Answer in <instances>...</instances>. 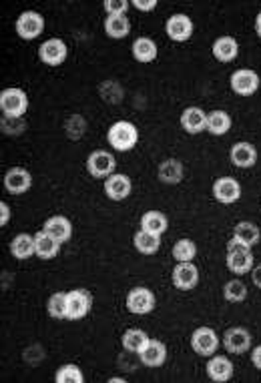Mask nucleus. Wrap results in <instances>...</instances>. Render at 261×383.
Instances as JSON below:
<instances>
[{
    "label": "nucleus",
    "mask_w": 261,
    "mask_h": 383,
    "mask_svg": "<svg viewBox=\"0 0 261 383\" xmlns=\"http://www.w3.org/2000/svg\"><path fill=\"white\" fill-rule=\"evenodd\" d=\"M117 169L115 155L109 150H93L87 159V170L95 179H107Z\"/></svg>",
    "instance_id": "5"
},
{
    "label": "nucleus",
    "mask_w": 261,
    "mask_h": 383,
    "mask_svg": "<svg viewBox=\"0 0 261 383\" xmlns=\"http://www.w3.org/2000/svg\"><path fill=\"white\" fill-rule=\"evenodd\" d=\"M55 382L57 383H85V373L79 365L75 363H66L61 365L55 373Z\"/></svg>",
    "instance_id": "32"
},
{
    "label": "nucleus",
    "mask_w": 261,
    "mask_h": 383,
    "mask_svg": "<svg viewBox=\"0 0 261 383\" xmlns=\"http://www.w3.org/2000/svg\"><path fill=\"white\" fill-rule=\"evenodd\" d=\"M229 159L235 167L249 169L258 163V149L251 143H235L229 150Z\"/></svg>",
    "instance_id": "19"
},
{
    "label": "nucleus",
    "mask_w": 261,
    "mask_h": 383,
    "mask_svg": "<svg viewBox=\"0 0 261 383\" xmlns=\"http://www.w3.org/2000/svg\"><path fill=\"white\" fill-rule=\"evenodd\" d=\"M251 279H253L255 287H260L261 289V265H258V267H253V269H251Z\"/></svg>",
    "instance_id": "42"
},
{
    "label": "nucleus",
    "mask_w": 261,
    "mask_h": 383,
    "mask_svg": "<svg viewBox=\"0 0 261 383\" xmlns=\"http://www.w3.org/2000/svg\"><path fill=\"white\" fill-rule=\"evenodd\" d=\"M133 57H135V61H139V63L143 64L153 63L157 59V44H155V41L147 39V37L137 39L133 43Z\"/></svg>",
    "instance_id": "27"
},
{
    "label": "nucleus",
    "mask_w": 261,
    "mask_h": 383,
    "mask_svg": "<svg viewBox=\"0 0 261 383\" xmlns=\"http://www.w3.org/2000/svg\"><path fill=\"white\" fill-rule=\"evenodd\" d=\"M68 57V46L61 39H48L39 46V59L48 66H61Z\"/></svg>",
    "instance_id": "10"
},
{
    "label": "nucleus",
    "mask_w": 261,
    "mask_h": 383,
    "mask_svg": "<svg viewBox=\"0 0 261 383\" xmlns=\"http://www.w3.org/2000/svg\"><path fill=\"white\" fill-rule=\"evenodd\" d=\"M109 382L110 383H125V382H127V380H125V377H110Z\"/></svg>",
    "instance_id": "44"
},
{
    "label": "nucleus",
    "mask_w": 261,
    "mask_h": 383,
    "mask_svg": "<svg viewBox=\"0 0 261 383\" xmlns=\"http://www.w3.org/2000/svg\"><path fill=\"white\" fill-rule=\"evenodd\" d=\"M127 309L135 315H147L155 309V293L147 287H135L127 295Z\"/></svg>",
    "instance_id": "9"
},
{
    "label": "nucleus",
    "mask_w": 261,
    "mask_h": 383,
    "mask_svg": "<svg viewBox=\"0 0 261 383\" xmlns=\"http://www.w3.org/2000/svg\"><path fill=\"white\" fill-rule=\"evenodd\" d=\"M8 221H10V207L4 201H0V225L4 227Z\"/></svg>",
    "instance_id": "40"
},
{
    "label": "nucleus",
    "mask_w": 261,
    "mask_h": 383,
    "mask_svg": "<svg viewBox=\"0 0 261 383\" xmlns=\"http://www.w3.org/2000/svg\"><path fill=\"white\" fill-rule=\"evenodd\" d=\"M147 340H149V335H147L143 329L133 327V329H127V331L123 333V347H125L129 353H139L141 347L147 343Z\"/></svg>",
    "instance_id": "33"
},
{
    "label": "nucleus",
    "mask_w": 261,
    "mask_h": 383,
    "mask_svg": "<svg viewBox=\"0 0 261 383\" xmlns=\"http://www.w3.org/2000/svg\"><path fill=\"white\" fill-rule=\"evenodd\" d=\"M159 181L165 185H177L183 181V165L177 159H167L159 165Z\"/></svg>",
    "instance_id": "25"
},
{
    "label": "nucleus",
    "mask_w": 261,
    "mask_h": 383,
    "mask_svg": "<svg viewBox=\"0 0 261 383\" xmlns=\"http://www.w3.org/2000/svg\"><path fill=\"white\" fill-rule=\"evenodd\" d=\"M231 128V117L225 110H213L207 115V130L215 137L225 135Z\"/></svg>",
    "instance_id": "30"
},
{
    "label": "nucleus",
    "mask_w": 261,
    "mask_h": 383,
    "mask_svg": "<svg viewBox=\"0 0 261 383\" xmlns=\"http://www.w3.org/2000/svg\"><path fill=\"white\" fill-rule=\"evenodd\" d=\"M107 141L115 150H121V153H127L130 150L137 141H139V130L137 127L129 123V121H117L107 132Z\"/></svg>",
    "instance_id": "2"
},
{
    "label": "nucleus",
    "mask_w": 261,
    "mask_h": 383,
    "mask_svg": "<svg viewBox=\"0 0 261 383\" xmlns=\"http://www.w3.org/2000/svg\"><path fill=\"white\" fill-rule=\"evenodd\" d=\"M133 6L137 10H143V12H149L157 8V0H149V2H143V0H133Z\"/></svg>",
    "instance_id": "39"
},
{
    "label": "nucleus",
    "mask_w": 261,
    "mask_h": 383,
    "mask_svg": "<svg viewBox=\"0 0 261 383\" xmlns=\"http://www.w3.org/2000/svg\"><path fill=\"white\" fill-rule=\"evenodd\" d=\"M197 255V245L191 239H179L173 245V259L177 263L193 261Z\"/></svg>",
    "instance_id": "34"
},
{
    "label": "nucleus",
    "mask_w": 261,
    "mask_h": 383,
    "mask_svg": "<svg viewBox=\"0 0 261 383\" xmlns=\"http://www.w3.org/2000/svg\"><path fill=\"white\" fill-rule=\"evenodd\" d=\"M28 108V97L22 88L10 86L0 92V110L8 119H22Z\"/></svg>",
    "instance_id": "3"
},
{
    "label": "nucleus",
    "mask_w": 261,
    "mask_h": 383,
    "mask_svg": "<svg viewBox=\"0 0 261 383\" xmlns=\"http://www.w3.org/2000/svg\"><path fill=\"white\" fill-rule=\"evenodd\" d=\"M223 347L227 349V353H235L243 355L245 351L251 349V335L247 329L243 327H231L223 333Z\"/></svg>",
    "instance_id": "12"
},
{
    "label": "nucleus",
    "mask_w": 261,
    "mask_h": 383,
    "mask_svg": "<svg viewBox=\"0 0 261 383\" xmlns=\"http://www.w3.org/2000/svg\"><path fill=\"white\" fill-rule=\"evenodd\" d=\"M133 243H135V249L139 253H143V255H155L159 251V247H161V237L159 235L147 233V231L141 229V231L135 233Z\"/></svg>",
    "instance_id": "28"
},
{
    "label": "nucleus",
    "mask_w": 261,
    "mask_h": 383,
    "mask_svg": "<svg viewBox=\"0 0 261 383\" xmlns=\"http://www.w3.org/2000/svg\"><path fill=\"white\" fill-rule=\"evenodd\" d=\"M130 2L127 0H105V4H103V8H105V12L113 17V14H125L127 10H129Z\"/></svg>",
    "instance_id": "37"
},
{
    "label": "nucleus",
    "mask_w": 261,
    "mask_h": 383,
    "mask_svg": "<svg viewBox=\"0 0 261 383\" xmlns=\"http://www.w3.org/2000/svg\"><path fill=\"white\" fill-rule=\"evenodd\" d=\"M207 375L211 382H229L233 377V363L229 362L225 355H213L207 362Z\"/></svg>",
    "instance_id": "20"
},
{
    "label": "nucleus",
    "mask_w": 261,
    "mask_h": 383,
    "mask_svg": "<svg viewBox=\"0 0 261 383\" xmlns=\"http://www.w3.org/2000/svg\"><path fill=\"white\" fill-rule=\"evenodd\" d=\"M93 307V295L87 289H72L66 293V320L79 321L87 317Z\"/></svg>",
    "instance_id": "4"
},
{
    "label": "nucleus",
    "mask_w": 261,
    "mask_h": 383,
    "mask_svg": "<svg viewBox=\"0 0 261 383\" xmlns=\"http://www.w3.org/2000/svg\"><path fill=\"white\" fill-rule=\"evenodd\" d=\"M165 32L175 43H185L193 37V21L187 14H173L165 22Z\"/></svg>",
    "instance_id": "11"
},
{
    "label": "nucleus",
    "mask_w": 261,
    "mask_h": 383,
    "mask_svg": "<svg viewBox=\"0 0 261 383\" xmlns=\"http://www.w3.org/2000/svg\"><path fill=\"white\" fill-rule=\"evenodd\" d=\"M133 191V183L127 175L123 173H113L110 177L105 179V193L107 197L113 199V201H123L127 199Z\"/></svg>",
    "instance_id": "17"
},
{
    "label": "nucleus",
    "mask_w": 261,
    "mask_h": 383,
    "mask_svg": "<svg viewBox=\"0 0 261 383\" xmlns=\"http://www.w3.org/2000/svg\"><path fill=\"white\" fill-rule=\"evenodd\" d=\"M139 360L147 367H161L167 362V347L159 340H147V343L139 351Z\"/></svg>",
    "instance_id": "14"
},
{
    "label": "nucleus",
    "mask_w": 261,
    "mask_h": 383,
    "mask_svg": "<svg viewBox=\"0 0 261 383\" xmlns=\"http://www.w3.org/2000/svg\"><path fill=\"white\" fill-rule=\"evenodd\" d=\"M2 130L4 132H22L24 130V123H22V119H8V117H4L2 119Z\"/></svg>",
    "instance_id": "38"
},
{
    "label": "nucleus",
    "mask_w": 261,
    "mask_h": 383,
    "mask_svg": "<svg viewBox=\"0 0 261 383\" xmlns=\"http://www.w3.org/2000/svg\"><path fill=\"white\" fill-rule=\"evenodd\" d=\"M169 227V221L167 217L161 213V211H147V213L141 217V229L153 235H161L167 231Z\"/></svg>",
    "instance_id": "26"
},
{
    "label": "nucleus",
    "mask_w": 261,
    "mask_h": 383,
    "mask_svg": "<svg viewBox=\"0 0 261 383\" xmlns=\"http://www.w3.org/2000/svg\"><path fill=\"white\" fill-rule=\"evenodd\" d=\"M233 237L243 241V243H247L249 247H253V245L260 243L261 231L258 225H253V223H249V221H241V223L235 225V229H233Z\"/></svg>",
    "instance_id": "31"
},
{
    "label": "nucleus",
    "mask_w": 261,
    "mask_h": 383,
    "mask_svg": "<svg viewBox=\"0 0 261 383\" xmlns=\"http://www.w3.org/2000/svg\"><path fill=\"white\" fill-rule=\"evenodd\" d=\"M44 30V19L43 14H39L37 10H26L22 12L17 21V32L24 41H35L37 37H41Z\"/></svg>",
    "instance_id": "7"
},
{
    "label": "nucleus",
    "mask_w": 261,
    "mask_h": 383,
    "mask_svg": "<svg viewBox=\"0 0 261 383\" xmlns=\"http://www.w3.org/2000/svg\"><path fill=\"white\" fill-rule=\"evenodd\" d=\"M191 347L197 355L211 357L219 349V335L211 327H199L191 335Z\"/></svg>",
    "instance_id": "6"
},
{
    "label": "nucleus",
    "mask_w": 261,
    "mask_h": 383,
    "mask_svg": "<svg viewBox=\"0 0 261 383\" xmlns=\"http://www.w3.org/2000/svg\"><path fill=\"white\" fill-rule=\"evenodd\" d=\"M223 297H225V301H231V303H241L247 297V287L241 283L240 279H231L223 285Z\"/></svg>",
    "instance_id": "35"
},
{
    "label": "nucleus",
    "mask_w": 261,
    "mask_h": 383,
    "mask_svg": "<svg viewBox=\"0 0 261 383\" xmlns=\"http://www.w3.org/2000/svg\"><path fill=\"white\" fill-rule=\"evenodd\" d=\"M255 32L261 37V10L260 14H258V19H255Z\"/></svg>",
    "instance_id": "43"
},
{
    "label": "nucleus",
    "mask_w": 261,
    "mask_h": 383,
    "mask_svg": "<svg viewBox=\"0 0 261 383\" xmlns=\"http://www.w3.org/2000/svg\"><path fill=\"white\" fill-rule=\"evenodd\" d=\"M227 267H229V271H233L238 275L251 273V269H253L251 247L235 237L227 243Z\"/></svg>",
    "instance_id": "1"
},
{
    "label": "nucleus",
    "mask_w": 261,
    "mask_h": 383,
    "mask_svg": "<svg viewBox=\"0 0 261 383\" xmlns=\"http://www.w3.org/2000/svg\"><path fill=\"white\" fill-rule=\"evenodd\" d=\"M240 55V44L233 37H219L213 43V57L219 63H231Z\"/></svg>",
    "instance_id": "22"
},
{
    "label": "nucleus",
    "mask_w": 261,
    "mask_h": 383,
    "mask_svg": "<svg viewBox=\"0 0 261 383\" xmlns=\"http://www.w3.org/2000/svg\"><path fill=\"white\" fill-rule=\"evenodd\" d=\"M46 311L55 320H66V293H52L46 303Z\"/></svg>",
    "instance_id": "36"
},
{
    "label": "nucleus",
    "mask_w": 261,
    "mask_h": 383,
    "mask_svg": "<svg viewBox=\"0 0 261 383\" xmlns=\"http://www.w3.org/2000/svg\"><path fill=\"white\" fill-rule=\"evenodd\" d=\"M105 32L110 39H125L130 32V21L127 14H113L105 21Z\"/></svg>",
    "instance_id": "29"
},
{
    "label": "nucleus",
    "mask_w": 261,
    "mask_h": 383,
    "mask_svg": "<svg viewBox=\"0 0 261 383\" xmlns=\"http://www.w3.org/2000/svg\"><path fill=\"white\" fill-rule=\"evenodd\" d=\"M181 127L189 135H199L207 130V115L199 107H187L181 115Z\"/></svg>",
    "instance_id": "21"
},
{
    "label": "nucleus",
    "mask_w": 261,
    "mask_h": 383,
    "mask_svg": "<svg viewBox=\"0 0 261 383\" xmlns=\"http://www.w3.org/2000/svg\"><path fill=\"white\" fill-rule=\"evenodd\" d=\"M43 231L46 235H50L52 239H57L63 245V243H66L72 237V223L66 217H63V215H55V217H50V219L44 221Z\"/></svg>",
    "instance_id": "18"
},
{
    "label": "nucleus",
    "mask_w": 261,
    "mask_h": 383,
    "mask_svg": "<svg viewBox=\"0 0 261 383\" xmlns=\"http://www.w3.org/2000/svg\"><path fill=\"white\" fill-rule=\"evenodd\" d=\"M10 253L17 259H30V257L37 255V245H35V235L21 233L17 235L10 243Z\"/></svg>",
    "instance_id": "23"
},
{
    "label": "nucleus",
    "mask_w": 261,
    "mask_h": 383,
    "mask_svg": "<svg viewBox=\"0 0 261 383\" xmlns=\"http://www.w3.org/2000/svg\"><path fill=\"white\" fill-rule=\"evenodd\" d=\"M260 88V75L251 68H240L231 75V90L240 97H251Z\"/></svg>",
    "instance_id": "8"
},
{
    "label": "nucleus",
    "mask_w": 261,
    "mask_h": 383,
    "mask_svg": "<svg viewBox=\"0 0 261 383\" xmlns=\"http://www.w3.org/2000/svg\"><path fill=\"white\" fill-rule=\"evenodd\" d=\"M173 285L181 291H191L195 289L197 283H199V271L191 261H185V263H177L173 269Z\"/></svg>",
    "instance_id": "13"
},
{
    "label": "nucleus",
    "mask_w": 261,
    "mask_h": 383,
    "mask_svg": "<svg viewBox=\"0 0 261 383\" xmlns=\"http://www.w3.org/2000/svg\"><path fill=\"white\" fill-rule=\"evenodd\" d=\"M213 197L223 205H231V203L240 201L241 185L231 177H219L213 183Z\"/></svg>",
    "instance_id": "15"
},
{
    "label": "nucleus",
    "mask_w": 261,
    "mask_h": 383,
    "mask_svg": "<svg viewBox=\"0 0 261 383\" xmlns=\"http://www.w3.org/2000/svg\"><path fill=\"white\" fill-rule=\"evenodd\" d=\"M35 245H37V257H41L44 261L55 259L61 251V243L57 239H52L50 235L44 233V231H39L35 235Z\"/></svg>",
    "instance_id": "24"
},
{
    "label": "nucleus",
    "mask_w": 261,
    "mask_h": 383,
    "mask_svg": "<svg viewBox=\"0 0 261 383\" xmlns=\"http://www.w3.org/2000/svg\"><path fill=\"white\" fill-rule=\"evenodd\" d=\"M30 185H32V177L22 167H12L4 175V189L10 195H22L30 189Z\"/></svg>",
    "instance_id": "16"
},
{
    "label": "nucleus",
    "mask_w": 261,
    "mask_h": 383,
    "mask_svg": "<svg viewBox=\"0 0 261 383\" xmlns=\"http://www.w3.org/2000/svg\"><path fill=\"white\" fill-rule=\"evenodd\" d=\"M251 362H253V365H255L258 369H261V345H258V347L251 351Z\"/></svg>",
    "instance_id": "41"
}]
</instances>
